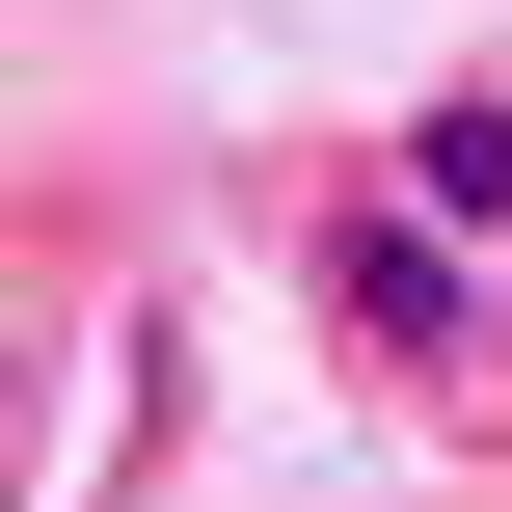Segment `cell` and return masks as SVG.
<instances>
[{
    "label": "cell",
    "instance_id": "cell-1",
    "mask_svg": "<svg viewBox=\"0 0 512 512\" xmlns=\"http://www.w3.org/2000/svg\"><path fill=\"white\" fill-rule=\"evenodd\" d=\"M324 297H351L405 378H459V351H486V297H459V243H432V216H351V243H324Z\"/></svg>",
    "mask_w": 512,
    "mask_h": 512
},
{
    "label": "cell",
    "instance_id": "cell-2",
    "mask_svg": "<svg viewBox=\"0 0 512 512\" xmlns=\"http://www.w3.org/2000/svg\"><path fill=\"white\" fill-rule=\"evenodd\" d=\"M405 216H432V243H512V81H459V108L405 135Z\"/></svg>",
    "mask_w": 512,
    "mask_h": 512
}]
</instances>
